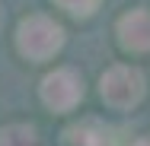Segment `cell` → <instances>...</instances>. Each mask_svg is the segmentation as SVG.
Wrapping results in <instances>:
<instances>
[{
    "label": "cell",
    "mask_w": 150,
    "mask_h": 146,
    "mask_svg": "<svg viewBox=\"0 0 150 146\" xmlns=\"http://www.w3.org/2000/svg\"><path fill=\"white\" fill-rule=\"evenodd\" d=\"M64 45V29H61L54 19L42 16V13H32L19 22L16 29V48L19 54L32 64H42V60H51Z\"/></svg>",
    "instance_id": "obj_1"
},
{
    "label": "cell",
    "mask_w": 150,
    "mask_h": 146,
    "mask_svg": "<svg viewBox=\"0 0 150 146\" xmlns=\"http://www.w3.org/2000/svg\"><path fill=\"white\" fill-rule=\"evenodd\" d=\"M99 92H102V102L109 108L128 111L144 98V76L134 67H112L109 73H102Z\"/></svg>",
    "instance_id": "obj_2"
},
{
    "label": "cell",
    "mask_w": 150,
    "mask_h": 146,
    "mask_svg": "<svg viewBox=\"0 0 150 146\" xmlns=\"http://www.w3.org/2000/svg\"><path fill=\"white\" fill-rule=\"evenodd\" d=\"M83 98V80L74 70H54L42 80V102L51 111H70Z\"/></svg>",
    "instance_id": "obj_3"
},
{
    "label": "cell",
    "mask_w": 150,
    "mask_h": 146,
    "mask_svg": "<svg viewBox=\"0 0 150 146\" xmlns=\"http://www.w3.org/2000/svg\"><path fill=\"white\" fill-rule=\"evenodd\" d=\"M118 45L125 51H134V54H144L150 51V10H128L118 19Z\"/></svg>",
    "instance_id": "obj_4"
},
{
    "label": "cell",
    "mask_w": 150,
    "mask_h": 146,
    "mask_svg": "<svg viewBox=\"0 0 150 146\" xmlns=\"http://www.w3.org/2000/svg\"><path fill=\"white\" fill-rule=\"evenodd\" d=\"M67 137H70V143H77V146H112V133L99 121H83L80 127H70Z\"/></svg>",
    "instance_id": "obj_5"
},
{
    "label": "cell",
    "mask_w": 150,
    "mask_h": 146,
    "mask_svg": "<svg viewBox=\"0 0 150 146\" xmlns=\"http://www.w3.org/2000/svg\"><path fill=\"white\" fill-rule=\"evenodd\" d=\"M0 146H38V137H35L32 127L13 124V127L0 130Z\"/></svg>",
    "instance_id": "obj_6"
},
{
    "label": "cell",
    "mask_w": 150,
    "mask_h": 146,
    "mask_svg": "<svg viewBox=\"0 0 150 146\" xmlns=\"http://www.w3.org/2000/svg\"><path fill=\"white\" fill-rule=\"evenodd\" d=\"M54 3L61 10H67L70 16H93L99 6V0H54Z\"/></svg>",
    "instance_id": "obj_7"
},
{
    "label": "cell",
    "mask_w": 150,
    "mask_h": 146,
    "mask_svg": "<svg viewBox=\"0 0 150 146\" xmlns=\"http://www.w3.org/2000/svg\"><path fill=\"white\" fill-rule=\"evenodd\" d=\"M134 146H150V137H144V140H137Z\"/></svg>",
    "instance_id": "obj_8"
}]
</instances>
